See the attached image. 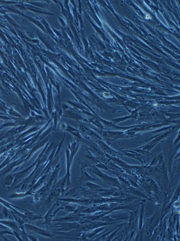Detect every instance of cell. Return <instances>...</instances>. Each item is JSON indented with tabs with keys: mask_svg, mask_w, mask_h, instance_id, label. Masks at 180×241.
I'll return each mask as SVG.
<instances>
[{
	"mask_svg": "<svg viewBox=\"0 0 180 241\" xmlns=\"http://www.w3.org/2000/svg\"><path fill=\"white\" fill-rule=\"evenodd\" d=\"M25 227L27 230L33 231L34 232L39 234V235H42L43 236L48 237H52V236H53V235H52V234L50 233L49 231H46L45 229L37 228V227L35 226L34 225H30V224H26L25 225Z\"/></svg>",
	"mask_w": 180,
	"mask_h": 241,
	"instance_id": "6da1fadb",
	"label": "cell"
},
{
	"mask_svg": "<svg viewBox=\"0 0 180 241\" xmlns=\"http://www.w3.org/2000/svg\"><path fill=\"white\" fill-rule=\"evenodd\" d=\"M25 213H24V216H26V218L28 219L29 220L34 221L36 220L37 219H42L43 218H42L41 216H37V215H35L33 213L27 210H24Z\"/></svg>",
	"mask_w": 180,
	"mask_h": 241,
	"instance_id": "7a4b0ae2",
	"label": "cell"
},
{
	"mask_svg": "<svg viewBox=\"0 0 180 241\" xmlns=\"http://www.w3.org/2000/svg\"><path fill=\"white\" fill-rule=\"evenodd\" d=\"M85 171V170H84V168L83 169V168H81V176L79 182L82 181H94L96 180L91 177L90 176H89Z\"/></svg>",
	"mask_w": 180,
	"mask_h": 241,
	"instance_id": "3957f363",
	"label": "cell"
},
{
	"mask_svg": "<svg viewBox=\"0 0 180 241\" xmlns=\"http://www.w3.org/2000/svg\"><path fill=\"white\" fill-rule=\"evenodd\" d=\"M14 176H9L6 179V184L7 185H10L12 183H13V180H14Z\"/></svg>",
	"mask_w": 180,
	"mask_h": 241,
	"instance_id": "277c9868",
	"label": "cell"
},
{
	"mask_svg": "<svg viewBox=\"0 0 180 241\" xmlns=\"http://www.w3.org/2000/svg\"><path fill=\"white\" fill-rule=\"evenodd\" d=\"M118 5L121 8H124L125 6V3L124 2L122 1H118Z\"/></svg>",
	"mask_w": 180,
	"mask_h": 241,
	"instance_id": "5b68a950",
	"label": "cell"
}]
</instances>
